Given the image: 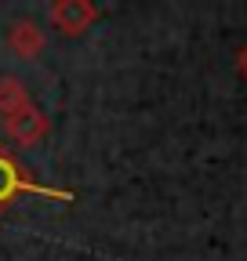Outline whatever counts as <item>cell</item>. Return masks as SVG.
Masks as SVG:
<instances>
[{
  "label": "cell",
  "instance_id": "1",
  "mask_svg": "<svg viewBox=\"0 0 247 261\" xmlns=\"http://www.w3.org/2000/svg\"><path fill=\"white\" fill-rule=\"evenodd\" d=\"M18 192L44 196V200H58V203H73V200H77L69 189H51V185H37L33 178H26V171L11 160V152L0 145V214L11 207V200H15Z\"/></svg>",
  "mask_w": 247,
  "mask_h": 261
},
{
  "label": "cell",
  "instance_id": "2",
  "mask_svg": "<svg viewBox=\"0 0 247 261\" xmlns=\"http://www.w3.org/2000/svg\"><path fill=\"white\" fill-rule=\"evenodd\" d=\"M0 123H4V135L15 142V145H40L47 135H51V120L29 102V106H22V109H15V113H8V116H0Z\"/></svg>",
  "mask_w": 247,
  "mask_h": 261
},
{
  "label": "cell",
  "instance_id": "3",
  "mask_svg": "<svg viewBox=\"0 0 247 261\" xmlns=\"http://www.w3.org/2000/svg\"><path fill=\"white\" fill-rule=\"evenodd\" d=\"M47 18L58 33H66V37H80L87 33L91 25L98 22V8L91 4V0H58V4L47 8Z\"/></svg>",
  "mask_w": 247,
  "mask_h": 261
},
{
  "label": "cell",
  "instance_id": "4",
  "mask_svg": "<svg viewBox=\"0 0 247 261\" xmlns=\"http://www.w3.org/2000/svg\"><path fill=\"white\" fill-rule=\"evenodd\" d=\"M8 47L11 55H18L22 62H33L40 51H44V29L33 22V18H18L8 25Z\"/></svg>",
  "mask_w": 247,
  "mask_h": 261
},
{
  "label": "cell",
  "instance_id": "5",
  "mask_svg": "<svg viewBox=\"0 0 247 261\" xmlns=\"http://www.w3.org/2000/svg\"><path fill=\"white\" fill-rule=\"evenodd\" d=\"M29 102H33V98H29V91L18 76H0V116H8V113H15Z\"/></svg>",
  "mask_w": 247,
  "mask_h": 261
}]
</instances>
